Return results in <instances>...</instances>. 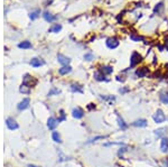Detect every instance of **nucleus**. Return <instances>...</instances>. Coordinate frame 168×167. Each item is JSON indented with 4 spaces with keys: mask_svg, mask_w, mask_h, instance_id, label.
<instances>
[{
    "mask_svg": "<svg viewBox=\"0 0 168 167\" xmlns=\"http://www.w3.org/2000/svg\"><path fill=\"white\" fill-rule=\"evenodd\" d=\"M153 119L156 124H161V122H164V121L166 120V116H165V113L162 112V110L158 109L155 112Z\"/></svg>",
    "mask_w": 168,
    "mask_h": 167,
    "instance_id": "1",
    "label": "nucleus"
},
{
    "mask_svg": "<svg viewBox=\"0 0 168 167\" xmlns=\"http://www.w3.org/2000/svg\"><path fill=\"white\" fill-rule=\"evenodd\" d=\"M141 61H142L141 55H140L139 53H137V52H133L132 55H131V57H130V67L136 66L137 64H139Z\"/></svg>",
    "mask_w": 168,
    "mask_h": 167,
    "instance_id": "2",
    "label": "nucleus"
},
{
    "mask_svg": "<svg viewBox=\"0 0 168 167\" xmlns=\"http://www.w3.org/2000/svg\"><path fill=\"white\" fill-rule=\"evenodd\" d=\"M107 46L109 47L110 50H114V48H117L118 46H119V39H118L117 37H110L107 39Z\"/></svg>",
    "mask_w": 168,
    "mask_h": 167,
    "instance_id": "3",
    "label": "nucleus"
},
{
    "mask_svg": "<svg viewBox=\"0 0 168 167\" xmlns=\"http://www.w3.org/2000/svg\"><path fill=\"white\" fill-rule=\"evenodd\" d=\"M6 124H7V127L10 130H16L18 128V124H17V122L13 118H8L7 120H6Z\"/></svg>",
    "mask_w": 168,
    "mask_h": 167,
    "instance_id": "4",
    "label": "nucleus"
},
{
    "mask_svg": "<svg viewBox=\"0 0 168 167\" xmlns=\"http://www.w3.org/2000/svg\"><path fill=\"white\" fill-rule=\"evenodd\" d=\"M57 124H59V120H56L55 118L51 117V118L48 119V121H47V127H48L49 130H54V129L57 127Z\"/></svg>",
    "mask_w": 168,
    "mask_h": 167,
    "instance_id": "5",
    "label": "nucleus"
},
{
    "mask_svg": "<svg viewBox=\"0 0 168 167\" xmlns=\"http://www.w3.org/2000/svg\"><path fill=\"white\" fill-rule=\"evenodd\" d=\"M148 72H149L148 67L144 66V67H140V68H138V70L136 71V75H137L138 78H145L147 74H148Z\"/></svg>",
    "mask_w": 168,
    "mask_h": 167,
    "instance_id": "6",
    "label": "nucleus"
},
{
    "mask_svg": "<svg viewBox=\"0 0 168 167\" xmlns=\"http://www.w3.org/2000/svg\"><path fill=\"white\" fill-rule=\"evenodd\" d=\"M153 133H155V136H156L157 138H164L165 135L167 133V128H159V129L155 130Z\"/></svg>",
    "mask_w": 168,
    "mask_h": 167,
    "instance_id": "7",
    "label": "nucleus"
},
{
    "mask_svg": "<svg viewBox=\"0 0 168 167\" xmlns=\"http://www.w3.org/2000/svg\"><path fill=\"white\" fill-rule=\"evenodd\" d=\"M160 150H161V153H167L168 152V139L166 138V137L161 138Z\"/></svg>",
    "mask_w": 168,
    "mask_h": 167,
    "instance_id": "8",
    "label": "nucleus"
},
{
    "mask_svg": "<svg viewBox=\"0 0 168 167\" xmlns=\"http://www.w3.org/2000/svg\"><path fill=\"white\" fill-rule=\"evenodd\" d=\"M132 126L138 127V128H144V127L147 126V120L146 119H138V120H136V121L132 122Z\"/></svg>",
    "mask_w": 168,
    "mask_h": 167,
    "instance_id": "9",
    "label": "nucleus"
},
{
    "mask_svg": "<svg viewBox=\"0 0 168 167\" xmlns=\"http://www.w3.org/2000/svg\"><path fill=\"white\" fill-rule=\"evenodd\" d=\"M29 107V99H24L22 102H19V104H18V110H25V109H27Z\"/></svg>",
    "mask_w": 168,
    "mask_h": 167,
    "instance_id": "10",
    "label": "nucleus"
},
{
    "mask_svg": "<svg viewBox=\"0 0 168 167\" xmlns=\"http://www.w3.org/2000/svg\"><path fill=\"white\" fill-rule=\"evenodd\" d=\"M57 59H59V62L61 64H63V65H68L70 64V62H71V59L68 57H66L64 55H62V54H59L57 55Z\"/></svg>",
    "mask_w": 168,
    "mask_h": 167,
    "instance_id": "11",
    "label": "nucleus"
},
{
    "mask_svg": "<svg viewBox=\"0 0 168 167\" xmlns=\"http://www.w3.org/2000/svg\"><path fill=\"white\" fill-rule=\"evenodd\" d=\"M72 116H73L75 119H81L82 117L84 116V112H83V110L80 109V108H76V109L73 110V112H72Z\"/></svg>",
    "mask_w": 168,
    "mask_h": 167,
    "instance_id": "12",
    "label": "nucleus"
},
{
    "mask_svg": "<svg viewBox=\"0 0 168 167\" xmlns=\"http://www.w3.org/2000/svg\"><path fill=\"white\" fill-rule=\"evenodd\" d=\"M43 17H44L45 20H46V22H54V20L57 18L56 16H53V15H52L51 13H48V11H45L44 14H43Z\"/></svg>",
    "mask_w": 168,
    "mask_h": 167,
    "instance_id": "13",
    "label": "nucleus"
},
{
    "mask_svg": "<svg viewBox=\"0 0 168 167\" xmlns=\"http://www.w3.org/2000/svg\"><path fill=\"white\" fill-rule=\"evenodd\" d=\"M159 99L164 104H168V92L167 91H162L159 95Z\"/></svg>",
    "mask_w": 168,
    "mask_h": 167,
    "instance_id": "14",
    "label": "nucleus"
},
{
    "mask_svg": "<svg viewBox=\"0 0 168 167\" xmlns=\"http://www.w3.org/2000/svg\"><path fill=\"white\" fill-rule=\"evenodd\" d=\"M117 119H118V124H119V128H120L121 130H125V129H127V127H128V124L124 122L123 119H122L121 117L118 116Z\"/></svg>",
    "mask_w": 168,
    "mask_h": 167,
    "instance_id": "15",
    "label": "nucleus"
},
{
    "mask_svg": "<svg viewBox=\"0 0 168 167\" xmlns=\"http://www.w3.org/2000/svg\"><path fill=\"white\" fill-rule=\"evenodd\" d=\"M30 64H31V66H34V67H39L40 65L44 64V62L40 61L39 58H33V59L30 61Z\"/></svg>",
    "mask_w": 168,
    "mask_h": 167,
    "instance_id": "16",
    "label": "nucleus"
},
{
    "mask_svg": "<svg viewBox=\"0 0 168 167\" xmlns=\"http://www.w3.org/2000/svg\"><path fill=\"white\" fill-rule=\"evenodd\" d=\"M72 71V67L71 66H64V67H62V68H59V72L61 75H65L67 73H70Z\"/></svg>",
    "mask_w": 168,
    "mask_h": 167,
    "instance_id": "17",
    "label": "nucleus"
},
{
    "mask_svg": "<svg viewBox=\"0 0 168 167\" xmlns=\"http://www.w3.org/2000/svg\"><path fill=\"white\" fill-rule=\"evenodd\" d=\"M94 79L96 81H104L105 78H104V74H103L101 71H98V72L94 73Z\"/></svg>",
    "mask_w": 168,
    "mask_h": 167,
    "instance_id": "18",
    "label": "nucleus"
},
{
    "mask_svg": "<svg viewBox=\"0 0 168 167\" xmlns=\"http://www.w3.org/2000/svg\"><path fill=\"white\" fill-rule=\"evenodd\" d=\"M100 71H101L103 74H104V73H105V74H111V73L113 72V68H112L111 66H103Z\"/></svg>",
    "mask_w": 168,
    "mask_h": 167,
    "instance_id": "19",
    "label": "nucleus"
},
{
    "mask_svg": "<svg viewBox=\"0 0 168 167\" xmlns=\"http://www.w3.org/2000/svg\"><path fill=\"white\" fill-rule=\"evenodd\" d=\"M52 138H53V140L55 141V143H62V140H61V137H59V132H56V131H54L53 133H52Z\"/></svg>",
    "mask_w": 168,
    "mask_h": 167,
    "instance_id": "20",
    "label": "nucleus"
},
{
    "mask_svg": "<svg viewBox=\"0 0 168 167\" xmlns=\"http://www.w3.org/2000/svg\"><path fill=\"white\" fill-rule=\"evenodd\" d=\"M18 47H19V48H22V50H24V48H30V47H31V44L26 41V42H22V43L18 44Z\"/></svg>",
    "mask_w": 168,
    "mask_h": 167,
    "instance_id": "21",
    "label": "nucleus"
},
{
    "mask_svg": "<svg viewBox=\"0 0 168 167\" xmlns=\"http://www.w3.org/2000/svg\"><path fill=\"white\" fill-rule=\"evenodd\" d=\"M61 29H62V26L59 25V24H56V25H54V26L49 29V31H51V33H59V31H61Z\"/></svg>",
    "mask_w": 168,
    "mask_h": 167,
    "instance_id": "22",
    "label": "nucleus"
},
{
    "mask_svg": "<svg viewBox=\"0 0 168 167\" xmlns=\"http://www.w3.org/2000/svg\"><path fill=\"white\" fill-rule=\"evenodd\" d=\"M162 9H164V2H159V3H158L156 7H155V9H153V13L159 14Z\"/></svg>",
    "mask_w": 168,
    "mask_h": 167,
    "instance_id": "23",
    "label": "nucleus"
},
{
    "mask_svg": "<svg viewBox=\"0 0 168 167\" xmlns=\"http://www.w3.org/2000/svg\"><path fill=\"white\" fill-rule=\"evenodd\" d=\"M39 14H40V11H39V10H35V11H31V13L29 14L30 19H31V20H35L37 17L39 16Z\"/></svg>",
    "mask_w": 168,
    "mask_h": 167,
    "instance_id": "24",
    "label": "nucleus"
},
{
    "mask_svg": "<svg viewBox=\"0 0 168 167\" xmlns=\"http://www.w3.org/2000/svg\"><path fill=\"white\" fill-rule=\"evenodd\" d=\"M79 87H80V85H77V84H72V85H71V90H72L73 92H80V93H82V89Z\"/></svg>",
    "mask_w": 168,
    "mask_h": 167,
    "instance_id": "25",
    "label": "nucleus"
},
{
    "mask_svg": "<svg viewBox=\"0 0 168 167\" xmlns=\"http://www.w3.org/2000/svg\"><path fill=\"white\" fill-rule=\"evenodd\" d=\"M105 138H107V136H99V137H95V138L90 139L88 143L90 144V143H94V141H98L99 139H105Z\"/></svg>",
    "mask_w": 168,
    "mask_h": 167,
    "instance_id": "26",
    "label": "nucleus"
},
{
    "mask_svg": "<svg viewBox=\"0 0 168 167\" xmlns=\"http://www.w3.org/2000/svg\"><path fill=\"white\" fill-rule=\"evenodd\" d=\"M84 59H86V61H92V59H93V54H92V53H86V54L84 55Z\"/></svg>",
    "mask_w": 168,
    "mask_h": 167,
    "instance_id": "27",
    "label": "nucleus"
},
{
    "mask_svg": "<svg viewBox=\"0 0 168 167\" xmlns=\"http://www.w3.org/2000/svg\"><path fill=\"white\" fill-rule=\"evenodd\" d=\"M130 38H131L133 42H138V41H142L144 38L140 36H135V35H130Z\"/></svg>",
    "mask_w": 168,
    "mask_h": 167,
    "instance_id": "28",
    "label": "nucleus"
},
{
    "mask_svg": "<svg viewBox=\"0 0 168 167\" xmlns=\"http://www.w3.org/2000/svg\"><path fill=\"white\" fill-rule=\"evenodd\" d=\"M59 90H57V89H52L51 91H49V93H48V95H53V94H59Z\"/></svg>",
    "mask_w": 168,
    "mask_h": 167,
    "instance_id": "29",
    "label": "nucleus"
},
{
    "mask_svg": "<svg viewBox=\"0 0 168 167\" xmlns=\"http://www.w3.org/2000/svg\"><path fill=\"white\" fill-rule=\"evenodd\" d=\"M162 167H168V160H164V165Z\"/></svg>",
    "mask_w": 168,
    "mask_h": 167,
    "instance_id": "30",
    "label": "nucleus"
},
{
    "mask_svg": "<svg viewBox=\"0 0 168 167\" xmlns=\"http://www.w3.org/2000/svg\"><path fill=\"white\" fill-rule=\"evenodd\" d=\"M127 91H128V89H122V90L120 89V92H121V93H124V92H127Z\"/></svg>",
    "mask_w": 168,
    "mask_h": 167,
    "instance_id": "31",
    "label": "nucleus"
},
{
    "mask_svg": "<svg viewBox=\"0 0 168 167\" xmlns=\"http://www.w3.org/2000/svg\"><path fill=\"white\" fill-rule=\"evenodd\" d=\"M28 167H36V166H34V165H29Z\"/></svg>",
    "mask_w": 168,
    "mask_h": 167,
    "instance_id": "32",
    "label": "nucleus"
},
{
    "mask_svg": "<svg viewBox=\"0 0 168 167\" xmlns=\"http://www.w3.org/2000/svg\"><path fill=\"white\" fill-rule=\"evenodd\" d=\"M166 50H167V51H168V45H167V46H166Z\"/></svg>",
    "mask_w": 168,
    "mask_h": 167,
    "instance_id": "33",
    "label": "nucleus"
}]
</instances>
